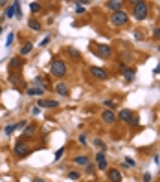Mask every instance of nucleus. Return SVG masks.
I'll list each match as a JSON object with an SVG mask.
<instances>
[{
    "instance_id": "obj_1",
    "label": "nucleus",
    "mask_w": 160,
    "mask_h": 182,
    "mask_svg": "<svg viewBox=\"0 0 160 182\" xmlns=\"http://www.w3.org/2000/svg\"><path fill=\"white\" fill-rule=\"evenodd\" d=\"M147 11H149L147 2H140V0H135L133 2V15H135V18L144 20L147 17Z\"/></svg>"
},
{
    "instance_id": "obj_2",
    "label": "nucleus",
    "mask_w": 160,
    "mask_h": 182,
    "mask_svg": "<svg viewBox=\"0 0 160 182\" xmlns=\"http://www.w3.org/2000/svg\"><path fill=\"white\" fill-rule=\"evenodd\" d=\"M50 72H52V76H55V77H63V76L66 74V64H64V61H53L52 66H50Z\"/></svg>"
},
{
    "instance_id": "obj_3",
    "label": "nucleus",
    "mask_w": 160,
    "mask_h": 182,
    "mask_svg": "<svg viewBox=\"0 0 160 182\" xmlns=\"http://www.w3.org/2000/svg\"><path fill=\"white\" fill-rule=\"evenodd\" d=\"M111 22L114 24V26H125L127 22H129V17H127V13L125 11H116V13H112V17H111Z\"/></svg>"
},
{
    "instance_id": "obj_4",
    "label": "nucleus",
    "mask_w": 160,
    "mask_h": 182,
    "mask_svg": "<svg viewBox=\"0 0 160 182\" xmlns=\"http://www.w3.org/2000/svg\"><path fill=\"white\" fill-rule=\"evenodd\" d=\"M13 151H15V155H17L18 158H24V157H28V155H29V149L24 145V142H22V140H18V142L15 144V149H13Z\"/></svg>"
},
{
    "instance_id": "obj_5",
    "label": "nucleus",
    "mask_w": 160,
    "mask_h": 182,
    "mask_svg": "<svg viewBox=\"0 0 160 182\" xmlns=\"http://www.w3.org/2000/svg\"><path fill=\"white\" fill-rule=\"evenodd\" d=\"M90 74H92L96 79H100V81H105V79L109 77V74H107L103 68H100V66H90Z\"/></svg>"
},
{
    "instance_id": "obj_6",
    "label": "nucleus",
    "mask_w": 160,
    "mask_h": 182,
    "mask_svg": "<svg viewBox=\"0 0 160 182\" xmlns=\"http://www.w3.org/2000/svg\"><path fill=\"white\" fill-rule=\"evenodd\" d=\"M98 55L103 57V59H109V57H111V46H107V44H100V46H98Z\"/></svg>"
},
{
    "instance_id": "obj_7",
    "label": "nucleus",
    "mask_w": 160,
    "mask_h": 182,
    "mask_svg": "<svg viewBox=\"0 0 160 182\" xmlns=\"http://www.w3.org/2000/svg\"><path fill=\"white\" fill-rule=\"evenodd\" d=\"M59 103L53 101V99H39V105L37 107H44V109H55Z\"/></svg>"
},
{
    "instance_id": "obj_8",
    "label": "nucleus",
    "mask_w": 160,
    "mask_h": 182,
    "mask_svg": "<svg viewBox=\"0 0 160 182\" xmlns=\"http://www.w3.org/2000/svg\"><path fill=\"white\" fill-rule=\"evenodd\" d=\"M122 72H123V77H125V81H127V83H131V81L135 79V76H136L133 68H125V66H122Z\"/></svg>"
},
{
    "instance_id": "obj_9",
    "label": "nucleus",
    "mask_w": 160,
    "mask_h": 182,
    "mask_svg": "<svg viewBox=\"0 0 160 182\" xmlns=\"http://www.w3.org/2000/svg\"><path fill=\"white\" fill-rule=\"evenodd\" d=\"M118 118H120L122 122H131V120H133V110H129V109H123V110H120Z\"/></svg>"
},
{
    "instance_id": "obj_10",
    "label": "nucleus",
    "mask_w": 160,
    "mask_h": 182,
    "mask_svg": "<svg viewBox=\"0 0 160 182\" xmlns=\"http://www.w3.org/2000/svg\"><path fill=\"white\" fill-rule=\"evenodd\" d=\"M109 180L111 182H122V173L118 169H109Z\"/></svg>"
},
{
    "instance_id": "obj_11",
    "label": "nucleus",
    "mask_w": 160,
    "mask_h": 182,
    "mask_svg": "<svg viewBox=\"0 0 160 182\" xmlns=\"http://www.w3.org/2000/svg\"><path fill=\"white\" fill-rule=\"evenodd\" d=\"M55 92H57L59 96H68L70 90H68V87H66L64 83H57V85H55Z\"/></svg>"
},
{
    "instance_id": "obj_12",
    "label": "nucleus",
    "mask_w": 160,
    "mask_h": 182,
    "mask_svg": "<svg viewBox=\"0 0 160 182\" xmlns=\"http://www.w3.org/2000/svg\"><path fill=\"white\" fill-rule=\"evenodd\" d=\"M101 118H103V122H107V123H112V122L116 120V114H114L112 110H103Z\"/></svg>"
},
{
    "instance_id": "obj_13",
    "label": "nucleus",
    "mask_w": 160,
    "mask_h": 182,
    "mask_svg": "<svg viewBox=\"0 0 160 182\" xmlns=\"http://www.w3.org/2000/svg\"><path fill=\"white\" fill-rule=\"evenodd\" d=\"M107 7H109V9H112V11L116 13V11H120L122 2H118V0H109V2H107Z\"/></svg>"
},
{
    "instance_id": "obj_14",
    "label": "nucleus",
    "mask_w": 160,
    "mask_h": 182,
    "mask_svg": "<svg viewBox=\"0 0 160 182\" xmlns=\"http://www.w3.org/2000/svg\"><path fill=\"white\" fill-rule=\"evenodd\" d=\"M31 83H33V85H37V87H39V88H42V90H46V88H48V83H46V79H42V77H35Z\"/></svg>"
},
{
    "instance_id": "obj_15",
    "label": "nucleus",
    "mask_w": 160,
    "mask_h": 182,
    "mask_svg": "<svg viewBox=\"0 0 160 182\" xmlns=\"http://www.w3.org/2000/svg\"><path fill=\"white\" fill-rule=\"evenodd\" d=\"M31 50H33V44H31V42H26V44L22 46V50H20V55H29Z\"/></svg>"
},
{
    "instance_id": "obj_16",
    "label": "nucleus",
    "mask_w": 160,
    "mask_h": 182,
    "mask_svg": "<svg viewBox=\"0 0 160 182\" xmlns=\"http://www.w3.org/2000/svg\"><path fill=\"white\" fill-rule=\"evenodd\" d=\"M26 92H28V96H42L44 94L42 88H28Z\"/></svg>"
},
{
    "instance_id": "obj_17",
    "label": "nucleus",
    "mask_w": 160,
    "mask_h": 182,
    "mask_svg": "<svg viewBox=\"0 0 160 182\" xmlns=\"http://www.w3.org/2000/svg\"><path fill=\"white\" fill-rule=\"evenodd\" d=\"M28 26H29L33 31H39V29H41V24H39V20H35V18H31V20L28 22Z\"/></svg>"
},
{
    "instance_id": "obj_18",
    "label": "nucleus",
    "mask_w": 160,
    "mask_h": 182,
    "mask_svg": "<svg viewBox=\"0 0 160 182\" xmlns=\"http://www.w3.org/2000/svg\"><path fill=\"white\" fill-rule=\"evenodd\" d=\"M15 131H17V123H9V125H7V127L4 129V133H6L7 136H9V134H13Z\"/></svg>"
},
{
    "instance_id": "obj_19",
    "label": "nucleus",
    "mask_w": 160,
    "mask_h": 182,
    "mask_svg": "<svg viewBox=\"0 0 160 182\" xmlns=\"http://www.w3.org/2000/svg\"><path fill=\"white\" fill-rule=\"evenodd\" d=\"M35 133V125H28V127H24V136H31Z\"/></svg>"
},
{
    "instance_id": "obj_20",
    "label": "nucleus",
    "mask_w": 160,
    "mask_h": 182,
    "mask_svg": "<svg viewBox=\"0 0 160 182\" xmlns=\"http://www.w3.org/2000/svg\"><path fill=\"white\" fill-rule=\"evenodd\" d=\"M63 155H64V147H61L59 151H55V157H53V160H57V162H59V160L63 158Z\"/></svg>"
},
{
    "instance_id": "obj_21",
    "label": "nucleus",
    "mask_w": 160,
    "mask_h": 182,
    "mask_svg": "<svg viewBox=\"0 0 160 182\" xmlns=\"http://www.w3.org/2000/svg\"><path fill=\"white\" fill-rule=\"evenodd\" d=\"M29 9H31L33 13H37V11L41 9V4H39V2H31V4H29Z\"/></svg>"
},
{
    "instance_id": "obj_22",
    "label": "nucleus",
    "mask_w": 160,
    "mask_h": 182,
    "mask_svg": "<svg viewBox=\"0 0 160 182\" xmlns=\"http://www.w3.org/2000/svg\"><path fill=\"white\" fill-rule=\"evenodd\" d=\"M74 162H76V164H88V158H87V157H76Z\"/></svg>"
},
{
    "instance_id": "obj_23",
    "label": "nucleus",
    "mask_w": 160,
    "mask_h": 182,
    "mask_svg": "<svg viewBox=\"0 0 160 182\" xmlns=\"http://www.w3.org/2000/svg\"><path fill=\"white\" fill-rule=\"evenodd\" d=\"M98 169H107V158L98 160Z\"/></svg>"
},
{
    "instance_id": "obj_24",
    "label": "nucleus",
    "mask_w": 160,
    "mask_h": 182,
    "mask_svg": "<svg viewBox=\"0 0 160 182\" xmlns=\"http://www.w3.org/2000/svg\"><path fill=\"white\" fill-rule=\"evenodd\" d=\"M13 15H15V6H13V4H11V6H9V7H7V11H6V17H9V18H11V17H13Z\"/></svg>"
},
{
    "instance_id": "obj_25",
    "label": "nucleus",
    "mask_w": 160,
    "mask_h": 182,
    "mask_svg": "<svg viewBox=\"0 0 160 182\" xmlns=\"http://www.w3.org/2000/svg\"><path fill=\"white\" fill-rule=\"evenodd\" d=\"M76 13H85V7H83V4H79V2H76Z\"/></svg>"
},
{
    "instance_id": "obj_26",
    "label": "nucleus",
    "mask_w": 160,
    "mask_h": 182,
    "mask_svg": "<svg viewBox=\"0 0 160 182\" xmlns=\"http://www.w3.org/2000/svg\"><path fill=\"white\" fill-rule=\"evenodd\" d=\"M13 37H15V33H9V35H7V39H6V46H7V48H9L11 42H13Z\"/></svg>"
},
{
    "instance_id": "obj_27",
    "label": "nucleus",
    "mask_w": 160,
    "mask_h": 182,
    "mask_svg": "<svg viewBox=\"0 0 160 182\" xmlns=\"http://www.w3.org/2000/svg\"><path fill=\"white\" fill-rule=\"evenodd\" d=\"M85 173H87V175H92V173H94V166H92V164H87Z\"/></svg>"
},
{
    "instance_id": "obj_28",
    "label": "nucleus",
    "mask_w": 160,
    "mask_h": 182,
    "mask_svg": "<svg viewBox=\"0 0 160 182\" xmlns=\"http://www.w3.org/2000/svg\"><path fill=\"white\" fill-rule=\"evenodd\" d=\"M68 179L77 180V179H79V173H77V171H70V173H68Z\"/></svg>"
},
{
    "instance_id": "obj_29",
    "label": "nucleus",
    "mask_w": 160,
    "mask_h": 182,
    "mask_svg": "<svg viewBox=\"0 0 160 182\" xmlns=\"http://www.w3.org/2000/svg\"><path fill=\"white\" fill-rule=\"evenodd\" d=\"M68 53H70L72 57H79V52H77L76 48H68Z\"/></svg>"
},
{
    "instance_id": "obj_30",
    "label": "nucleus",
    "mask_w": 160,
    "mask_h": 182,
    "mask_svg": "<svg viewBox=\"0 0 160 182\" xmlns=\"http://www.w3.org/2000/svg\"><path fill=\"white\" fill-rule=\"evenodd\" d=\"M94 144H96V147H100V149H105V144H103L101 140H94Z\"/></svg>"
},
{
    "instance_id": "obj_31",
    "label": "nucleus",
    "mask_w": 160,
    "mask_h": 182,
    "mask_svg": "<svg viewBox=\"0 0 160 182\" xmlns=\"http://www.w3.org/2000/svg\"><path fill=\"white\" fill-rule=\"evenodd\" d=\"M48 42H50V37H44V39H42V41H41V46H42V48H44V46H46V44H48Z\"/></svg>"
},
{
    "instance_id": "obj_32",
    "label": "nucleus",
    "mask_w": 160,
    "mask_h": 182,
    "mask_svg": "<svg viewBox=\"0 0 160 182\" xmlns=\"http://www.w3.org/2000/svg\"><path fill=\"white\" fill-rule=\"evenodd\" d=\"M31 112H33V116H39V114H41V107H33Z\"/></svg>"
},
{
    "instance_id": "obj_33",
    "label": "nucleus",
    "mask_w": 160,
    "mask_h": 182,
    "mask_svg": "<svg viewBox=\"0 0 160 182\" xmlns=\"http://www.w3.org/2000/svg\"><path fill=\"white\" fill-rule=\"evenodd\" d=\"M79 144H83V145L87 144V134H81V136H79Z\"/></svg>"
},
{
    "instance_id": "obj_34",
    "label": "nucleus",
    "mask_w": 160,
    "mask_h": 182,
    "mask_svg": "<svg viewBox=\"0 0 160 182\" xmlns=\"http://www.w3.org/2000/svg\"><path fill=\"white\" fill-rule=\"evenodd\" d=\"M125 164H129V166H133V168L136 166V162H135L133 158H125Z\"/></svg>"
},
{
    "instance_id": "obj_35",
    "label": "nucleus",
    "mask_w": 160,
    "mask_h": 182,
    "mask_svg": "<svg viewBox=\"0 0 160 182\" xmlns=\"http://www.w3.org/2000/svg\"><path fill=\"white\" fill-rule=\"evenodd\" d=\"M22 127H26V122H18L17 123V129H22Z\"/></svg>"
},
{
    "instance_id": "obj_36",
    "label": "nucleus",
    "mask_w": 160,
    "mask_h": 182,
    "mask_svg": "<svg viewBox=\"0 0 160 182\" xmlns=\"http://www.w3.org/2000/svg\"><path fill=\"white\" fill-rule=\"evenodd\" d=\"M151 180V175H149V173H146V175H144V182H149Z\"/></svg>"
},
{
    "instance_id": "obj_37",
    "label": "nucleus",
    "mask_w": 160,
    "mask_h": 182,
    "mask_svg": "<svg viewBox=\"0 0 160 182\" xmlns=\"http://www.w3.org/2000/svg\"><path fill=\"white\" fill-rule=\"evenodd\" d=\"M153 33H155V37H157V39H160V28H157V29H155Z\"/></svg>"
},
{
    "instance_id": "obj_38",
    "label": "nucleus",
    "mask_w": 160,
    "mask_h": 182,
    "mask_svg": "<svg viewBox=\"0 0 160 182\" xmlns=\"http://www.w3.org/2000/svg\"><path fill=\"white\" fill-rule=\"evenodd\" d=\"M33 182H46V180H42V179H39V177H37V179H33Z\"/></svg>"
},
{
    "instance_id": "obj_39",
    "label": "nucleus",
    "mask_w": 160,
    "mask_h": 182,
    "mask_svg": "<svg viewBox=\"0 0 160 182\" xmlns=\"http://www.w3.org/2000/svg\"><path fill=\"white\" fill-rule=\"evenodd\" d=\"M0 33H2V26H0Z\"/></svg>"
},
{
    "instance_id": "obj_40",
    "label": "nucleus",
    "mask_w": 160,
    "mask_h": 182,
    "mask_svg": "<svg viewBox=\"0 0 160 182\" xmlns=\"http://www.w3.org/2000/svg\"><path fill=\"white\" fill-rule=\"evenodd\" d=\"M158 52H160V46H158Z\"/></svg>"
}]
</instances>
